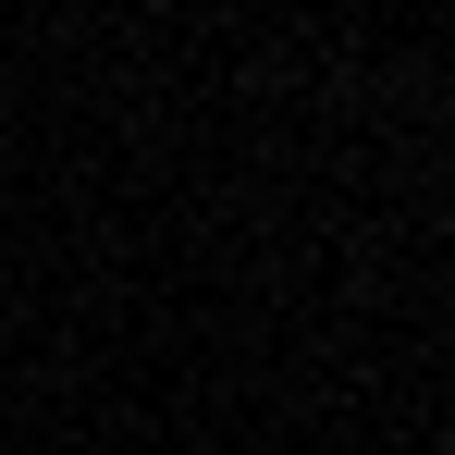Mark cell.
Listing matches in <instances>:
<instances>
[]
</instances>
